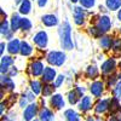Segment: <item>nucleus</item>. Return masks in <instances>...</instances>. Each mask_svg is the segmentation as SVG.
Wrapping results in <instances>:
<instances>
[{"label": "nucleus", "instance_id": "obj_4", "mask_svg": "<svg viewBox=\"0 0 121 121\" xmlns=\"http://www.w3.org/2000/svg\"><path fill=\"white\" fill-rule=\"evenodd\" d=\"M84 91H85V90H84L82 87L75 86L74 90L69 91V93H68V102L72 104V105L76 104L79 100H80V98L84 97Z\"/></svg>", "mask_w": 121, "mask_h": 121}, {"label": "nucleus", "instance_id": "obj_14", "mask_svg": "<svg viewBox=\"0 0 121 121\" xmlns=\"http://www.w3.org/2000/svg\"><path fill=\"white\" fill-rule=\"evenodd\" d=\"M109 105H110V99H100L98 100V103L95 107V112L97 114H104L107 110H109Z\"/></svg>", "mask_w": 121, "mask_h": 121}, {"label": "nucleus", "instance_id": "obj_35", "mask_svg": "<svg viewBox=\"0 0 121 121\" xmlns=\"http://www.w3.org/2000/svg\"><path fill=\"white\" fill-rule=\"evenodd\" d=\"M24 96H26V97L28 98V100H29V102H33V100H34V99L36 98V97H35L36 95H35V93L33 92L32 90H30V91H28V92H26V93H24Z\"/></svg>", "mask_w": 121, "mask_h": 121}, {"label": "nucleus", "instance_id": "obj_12", "mask_svg": "<svg viewBox=\"0 0 121 121\" xmlns=\"http://www.w3.org/2000/svg\"><path fill=\"white\" fill-rule=\"evenodd\" d=\"M13 64V58L10 56H4L1 57V62H0V72L1 74H6L10 70V65Z\"/></svg>", "mask_w": 121, "mask_h": 121}, {"label": "nucleus", "instance_id": "obj_21", "mask_svg": "<svg viewBox=\"0 0 121 121\" xmlns=\"http://www.w3.org/2000/svg\"><path fill=\"white\" fill-rule=\"evenodd\" d=\"M64 116H65V121H81L80 115L73 109H67L64 112Z\"/></svg>", "mask_w": 121, "mask_h": 121}, {"label": "nucleus", "instance_id": "obj_27", "mask_svg": "<svg viewBox=\"0 0 121 121\" xmlns=\"http://www.w3.org/2000/svg\"><path fill=\"white\" fill-rule=\"evenodd\" d=\"M32 10V3L29 0H23V3L19 5V13L22 15H28Z\"/></svg>", "mask_w": 121, "mask_h": 121}, {"label": "nucleus", "instance_id": "obj_44", "mask_svg": "<svg viewBox=\"0 0 121 121\" xmlns=\"http://www.w3.org/2000/svg\"><path fill=\"white\" fill-rule=\"evenodd\" d=\"M15 3H16L17 5H21V4L23 3V0H16V1H15Z\"/></svg>", "mask_w": 121, "mask_h": 121}, {"label": "nucleus", "instance_id": "obj_39", "mask_svg": "<svg viewBox=\"0 0 121 121\" xmlns=\"http://www.w3.org/2000/svg\"><path fill=\"white\" fill-rule=\"evenodd\" d=\"M17 69L15 68V67H12V69H11V72H10V76H15V75H17Z\"/></svg>", "mask_w": 121, "mask_h": 121}, {"label": "nucleus", "instance_id": "obj_17", "mask_svg": "<svg viewBox=\"0 0 121 121\" xmlns=\"http://www.w3.org/2000/svg\"><path fill=\"white\" fill-rule=\"evenodd\" d=\"M39 119L41 120V121H53L55 120V114L52 113L51 109L43 108L39 112Z\"/></svg>", "mask_w": 121, "mask_h": 121}, {"label": "nucleus", "instance_id": "obj_16", "mask_svg": "<svg viewBox=\"0 0 121 121\" xmlns=\"http://www.w3.org/2000/svg\"><path fill=\"white\" fill-rule=\"evenodd\" d=\"M7 51L11 55H17L21 51V41H19L18 39L10 40V43L7 44Z\"/></svg>", "mask_w": 121, "mask_h": 121}, {"label": "nucleus", "instance_id": "obj_46", "mask_svg": "<svg viewBox=\"0 0 121 121\" xmlns=\"http://www.w3.org/2000/svg\"><path fill=\"white\" fill-rule=\"evenodd\" d=\"M70 1H72V3H78L79 0H70Z\"/></svg>", "mask_w": 121, "mask_h": 121}, {"label": "nucleus", "instance_id": "obj_15", "mask_svg": "<svg viewBox=\"0 0 121 121\" xmlns=\"http://www.w3.org/2000/svg\"><path fill=\"white\" fill-rule=\"evenodd\" d=\"M0 33L1 35H4L6 39H13L12 38V30H11V26L10 23L6 21V19H3L1 21V24H0Z\"/></svg>", "mask_w": 121, "mask_h": 121}, {"label": "nucleus", "instance_id": "obj_5", "mask_svg": "<svg viewBox=\"0 0 121 121\" xmlns=\"http://www.w3.org/2000/svg\"><path fill=\"white\" fill-rule=\"evenodd\" d=\"M39 113V107L35 103H30L29 105L26 107L24 112H23V119L24 121H32Z\"/></svg>", "mask_w": 121, "mask_h": 121}, {"label": "nucleus", "instance_id": "obj_20", "mask_svg": "<svg viewBox=\"0 0 121 121\" xmlns=\"http://www.w3.org/2000/svg\"><path fill=\"white\" fill-rule=\"evenodd\" d=\"M21 22H22V18L19 17L17 13H13V15L11 16L10 26H11V30H12V32H17V30L21 28Z\"/></svg>", "mask_w": 121, "mask_h": 121}, {"label": "nucleus", "instance_id": "obj_2", "mask_svg": "<svg viewBox=\"0 0 121 121\" xmlns=\"http://www.w3.org/2000/svg\"><path fill=\"white\" fill-rule=\"evenodd\" d=\"M46 60L51 65L60 67L65 62V53L62 52V51H51V52H48V55L46 57Z\"/></svg>", "mask_w": 121, "mask_h": 121}, {"label": "nucleus", "instance_id": "obj_23", "mask_svg": "<svg viewBox=\"0 0 121 121\" xmlns=\"http://www.w3.org/2000/svg\"><path fill=\"white\" fill-rule=\"evenodd\" d=\"M1 86L3 88H6L7 91H13L15 90V84L12 81V79L11 78H9V76H1Z\"/></svg>", "mask_w": 121, "mask_h": 121}, {"label": "nucleus", "instance_id": "obj_18", "mask_svg": "<svg viewBox=\"0 0 121 121\" xmlns=\"http://www.w3.org/2000/svg\"><path fill=\"white\" fill-rule=\"evenodd\" d=\"M91 108H92V99L88 96H84L79 102V109L85 113V112H88Z\"/></svg>", "mask_w": 121, "mask_h": 121}, {"label": "nucleus", "instance_id": "obj_36", "mask_svg": "<svg viewBox=\"0 0 121 121\" xmlns=\"http://www.w3.org/2000/svg\"><path fill=\"white\" fill-rule=\"evenodd\" d=\"M29 102V100H28V98L23 95L22 97H21V100H19V107H21V108H24V107H27V103Z\"/></svg>", "mask_w": 121, "mask_h": 121}, {"label": "nucleus", "instance_id": "obj_28", "mask_svg": "<svg viewBox=\"0 0 121 121\" xmlns=\"http://www.w3.org/2000/svg\"><path fill=\"white\" fill-rule=\"evenodd\" d=\"M86 76L90 79H96L98 76V68L96 65H90L86 69Z\"/></svg>", "mask_w": 121, "mask_h": 121}, {"label": "nucleus", "instance_id": "obj_29", "mask_svg": "<svg viewBox=\"0 0 121 121\" xmlns=\"http://www.w3.org/2000/svg\"><path fill=\"white\" fill-rule=\"evenodd\" d=\"M55 85H45L44 86V88H43V96L44 97H51L52 95H53V91H55Z\"/></svg>", "mask_w": 121, "mask_h": 121}, {"label": "nucleus", "instance_id": "obj_9", "mask_svg": "<svg viewBox=\"0 0 121 121\" xmlns=\"http://www.w3.org/2000/svg\"><path fill=\"white\" fill-rule=\"evenodd\" d=\"M50 104H51V107L56 110H60L63 109L65 107V102L63 97L60 96L59 93H56V95H52L51 96V99H50Z\"/></svg>", "mask_w": 121, "mask_h": 121}, {"label": "nucleus", "instance_id": "obj_43", "mask_svg": "<svg viewBox=\"0 0 121 121\" xmlns=\"http://www.w3.org/2000/svg\"><path fill=\"white\" fill-rule=\"evenodd\" d=\"M117 19H119V21L121 22V9H120L119 11H117Z\"/></svg>", "mask_w": 121, "mask_h": 121}, {"label": "nucleus", "instance_id": "obj_31", "mask_svg": "<svg viewBox=\"0 0 121 121\" xmlns=\"http://www.w3.org/2000/svg\"><path fill=\"white\" fill-rule=\"evenodd\" d=\"M117 99H119V98H116V97H114V98L110 99V105H109V109L112 110L113 113H115L116 110H119L120 104H119V100H117Z\"/></svg>", "mask_w": 121, "mask_h": 121}, {"label": "nucleus", "instance_id": "obj_30", "mask_svg": "<svg viewBox=\"0 0 121 121\" xmlns=\"http://www.w3.org/2000/svg\"><path fill=\"white\" fill-rule=\"evenodd\" d=\"M21 29L23 30V32H29V30L32 29V22H30V19H28V18H22Z\"/></svg>", "mask_w": 121, "mask_h": 121}, {"label": "nucleus", "instance_id": "obj_11", "mask_svg": "<svg viewBox=\"0 0 121 121\" xmlns=\"http://www.w3.org/2000/svg\"><path fill=\"white\" fill-rule=\"evenodd\" d=\"M115 68H116V60L114 58H109L102 64L100 70H102L103 74H110L115 70Z\"/></svg>", "mask_w": 121, "mask_h": 121}, {"label": "nucleus", "instance_id": "obj_37", "mask_svg": "<svg viewBox=\"0 0 121 121\" xmlns=\"http://www.w3.org/2000/svg\"><path fill=\"white\" fill-rule=\"evenodd\" d=\"M5 119H6V121H16V114L15 113H11L10 115L5 116Z\"/></svg>", "mask_w": 121, "mask_h": 121}, {"label": "nucleus", "instance_id": "obj_3", "mask_svg": "<svg viewBox=\"0 0 121 121\" xmlns=\"http://www.w3.org/2000/svg\"><path fill=\"white\" fill-rule=\"evenodd\" d=\"M112 26H113L112 19H110L108 16H105V15L100 16V17L97 19V22H96V27H97L103 34H104V33H108L109 30L112 29Z\"/></svg>", "mask_w": 121, "mask_h": 121}, {"label": "nucleus", "instance_id": "obj_25", "mask_svg": "<svg viewBox=\"0 0 121 121\" xmlns=\"http://www.w3.org/2000/svg\"><path fill=\"white\" fill-rule=\"evenodd\" d=\"M32 52H33V47L30 46L27 41H22L21 43V51H19V53H21L22 56H24V57H28V56L32 55Z\"/></svg>", "mask_w": 121, "mask_h": 121}, {"label": "nucleus", "instance_id": "obj_41", "mask_svg": "<svg viewBox=\"0 0 121 121\" xmlns=\"http://www.w3.org/2000/svg\"><path fill=\"white\" fill-rule=\"evenodd\" d=\"M6 108V104L4 103V102H1V108H0V109H1V115L4 114V109Z\"/></svg>", "mask_w": 121, "mask_h": 121}, {"label": "nucleus", "instance_id": "obj_10", "mask_svg": "<svg viewBox=\"0 0 121 121\" xmlns=\"http://www.w3.org/2000/svg\"><path fill=\"white\" fill-rule=\"evenodd\" d=\"M90 92L92 93L93 97L99 98L104 92V84L102 81H95L90 86Z\"/></svg>", "mask_w": 121, "mask_h": 121}, {"label": "nucleus", "instance_id": "obj_40", "mask_svg": "<svg viewBox=\"0 0 121 121\" xmlns=\"http://www.w3.org/2000/svg\"><path fill=\"white\" fill-rule=\"evenodd\" d=\"M4 50H5V44L1 43L0 44V53H4Z\"/></svg>", "mask_w": 121, "mask_h": 121}, {"label": "nucleus", "instance_id": "obj_7", "mask_svg": "<svg viewBox=\"0 0 121 121\" xmlns=\"http://www.w3.org/2000/svg\"><path fill=\"white\" fill-rule=\"evenodd\" d=\"M74 22L78 26H82L85 23V18H86V11L84 10L82 6H76L74 7Z\"/></svg>", "mask_w": 121, "mask_h": 121}, {"label": "nucleus", "instance_id": "obj_6", "mask_svg": "<svg viewBox=\"0 0 121 121\" xmlns=\"http://www.w3.org/2000/svg\"><path fill=\"white\" fill-rule=\"evenodd\" d=\"M33 41L34 44L40 47V48H45L47 46V43H48V36H47V33L44 32V30H40L34 36H33Z\"/></svg>", "mask_w": 121, "mask_h": 121}, {"label": "nucleus", "instance_id": "obj_42", "mask_svg": "<svg viewBox=\"0 0 121 121\" xmlns=\"http://www.w3.org/2000/svg\"><path fill=\"white\" fill-rule=\"evenodd\" d=\"M96 120H97V119H95V117H92V116H88L85 121H96Z\"/></svg>", "mask_w": 121, "mask_h": 121}, {"label": "nucleus", "instance_id": "obj_19", "mask_svg": "<svg viewBox=\"0 0 121 121\" xmlns=\"http://www.w3.org/2000/svg\"><path fill=\"white\" fill-rule=\"evenodd\" d=\"M41 22L46 27H55L58 24V18L55 15H45L41 17Z\"/></svg>", "mask_w": 121, "mask_h": 121}, {"label": "nucleus", "instance_id": "obj_13", "mask_svg": "<svg viewBox=\"0 0 121 121\" xmlns=\"http://www.w3.org/2000/svg\"><path fill=\"white\" fill-rule=\"evenodd\" d=\"M44 64L40 62V60H34V62L30 64V74L33 76H40L44 73Z\"/></svg>", "mask_w": 121, "mask_h": 121}, {"label": "nucleus", "instance_id": "obj_48", "mask_svg": "<svg viewBox=\"0 0 121 121\" xmlns=\"http://www.w3.org/2000/svg\"><path fill=\"white\" fill-rule=\"evenodd\" d=\"M120 34H121V28H120Z\"/></svg>", "mask_w": 121, "mask_h": 121}, {"label": "nucleus", "instance_id": "obj_38", "mask_svg": "<svg viewBox=\"0 0 121 121\" xmlns=\"http://www.w3.org/2000/svg\"><path fill=\"white\" fill-rule=\"evenodd\" d=\"M47 4V0H38V6L39 7H45Z\"/></svg>", "mask_w": 121, "mask_h": 121}, {"label": "nucleus", "instance_id": "obj_24", "mask_svg": "<svg viewBox=\"0 0 121 121\" xmlns=\"http://www.w3.org/2000/svg\"><path fill=\"white\" fill-rule=\"evenodd\" d=\"M105 6L110 11H119L121 9V0H105Z\"/></svg>", "mask_w": 121, "mask_h": 121}, {"label": "nucleus", "instance_id": "obj_33", "mask_svg": "<svg viewBox=\"0 0 121 121\" xmlns=\"http://www.w3.org/2000/svg\"><path fill=\"white\" fill-rule=\"evenodd\" d=\"M113 95L116 98H121V76L119 79V82L115 85V87L113 88Z\"/></svg>", "mask_w": 121, "mask_h": 121}, {"label": "nucleus", "instance_id": "obj_32", "mask_svg": "<svg viewBox=\"0 0 121 121\" xmlns=\"http://www.w3.org/2000/svg\"><path fill=\"white\" fill-rule=\"evenodd\" d=\"M80 5L85 9H92L96 5V0H79Z\"/></svg>", "mask_w": 121, "mask_h": 121}, {"label": "nucleus", "instance_id": "obj_47", "mask_svg": "<svg viewBox=\"0 0 121 121\" xmlns=\"http://www.w3.org/2000/svg\"><path fill=\"white\" fill-rule=\"evenodd\" d=\"M32 121H41V120H40V119H39V120H35V119H34V120H32Z\"/></svg>", "mask_w": 121, "mask_h": 121}, {"label": "nucleus", "instance_id": "obj_45", "mask_svg": "<svg viewBox=\"0 0 121 121\" xmlns=\"http://www.w3.org/2000/svg\"><path fill=\"white\" fill-rule=\"evenodd\" d=\"M108 121H119V120H117L116 117H110V119H109Z\"/></svg>", "mask_w": 121, "mask_h": 121}, {"label": "nucleus", "instance_id": "obj_22", "mask_svg": "<svg viewBox=\"0 0 121 121\" xmlns=\"http://www.w3.org/2000/svg\"><path fill=\"white\" fill-rule=\"evenodd\" d=\"M99 45L102 46L104 50H109V48H112L113 45H114V40L112 36H102L99 40Z\"/></svg>", "mask_w": 121, "mask_h": 121}, {"label": "nucleus", "instance_id": "obj_8", "mask_svg": "<svg viewBox=\"0 0 121 121\" xmlns=\"http://www.w3.org/2000/svg\"><path fill=\"white\" fill-rule=\"evenodd\" d=\"M41 76H43L41 80H43L44 82H46V84H50V82L55 81V79L57 78L56 69L52 68V67H46V68L44 69V73H43Z\"/></svg>", "mask_w": 121, "mask_h": 121}, {"label": "nucleus", "instance_id": "obj_1", "mask_svg": "<svg viewBox=\"0 0 121 121\" xmlns=\"http://www.w3.org/2000/svg\"><path fill=\"white\" fill-rule=\"evenodd\" d=\"M59 38H60V45L64 50H73L74 44H73V39H72V28L68 21H64L63 24L59 27Z\"/></svg>", "mask_w": 121, "mask_h": 121}, {"label": "nucleus", "instance_id": "obj_34", "mask_svg": "<svg viewBox=\"0 0 121 121\" xmlns=\"http://www.w3.org/2000/svg\"><path fill=\"white\" fill-rule=\"evenodd\" d=\"M64 79H65V76L63 75V74H60V75H57V78L55 79V81H53V85H55V87L56 88H58V87H60L63 85V82H64Z\"/></svg>", "mask_w": 121, "mask_h": 121}, {"label": "nucleus", "instance_id": "obj_26", "mask_svg": "<svg viewBox=\"0 0 121 121\" xmlns=\"http://www.w3.org/2000/svg\"><path fill=\"white\" fill-rule=\"evenodd\" d=\"M43 85H41V81H38V80H32L30 81V90L33 91L35 95H40L43 92Z\"/></svg>", "mask_w": 121, "mask_h": 121}]
</instances>
